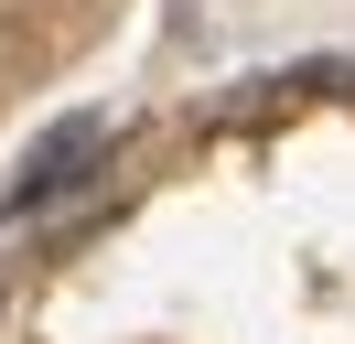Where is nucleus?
Instances as JSON below:
<instances>
[{
    "label": "nucleus",
    "instance_id": "f257e3e1",
    "mask_svg": "<svg viewBox=\"0 0 355 344\" xmlns=\"http://www.w3.org/2000/svg\"><path fill=\"white\" fill-rule=\"evenodd\" d=\"M97 162H108V108H65V119L22 150V172H11V194H0V215H44V205H65Z\"/></svg>",
    "mask_w": 355,
    "mask_h": 344
}]
</instances>
